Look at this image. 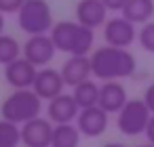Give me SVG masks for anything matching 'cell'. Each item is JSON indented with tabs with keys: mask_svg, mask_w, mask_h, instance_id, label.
<instances>
[{
	"mask_svg": "<svg viewBox=\"0 0 154 147\" xmlns=\"http://www.w3.org/2000/svg\"><path fill=\"white\" fill-rule=\"evenodd\" d=\"M91 65H93V78L110 82V80H122L133 76L137 61L129 53V49L106 44L91 53Z\"/></svg>",
	"mask_w": 154,
	"mask_h": 147,
	"instance_id": "6da1fadb",
	"label": "cell"
},
{
	"mask_svg": "<svg viewBox=\"0 0 154 147\" xmlns=\"http://www.w3.org/2000/svg\"><path fill=\"white\" fill-rule=\"evenodd\" d=\"M51 38H53L57 51H61L70 57H89V53H93L95 30H91L78 21H59L53 25Z\"/></svg>",
	"mask_w": 154,
	"mask_h": 147,
	"instance_id": "7a4b0ae2",
	"label": "cell"
},
{
	"mask_svg": "<svg viewBox=\"0 0 154 147\" xmlns=\"http://www.w3.org/2000/svg\"><path fill=\"white\" fill-rule=\"evenodd\" d=\"M40 111H42V99L34 93V88L13 90L0 105L2 120H9L19 126H23L34 118H40Z\"/></svg>",
	"mask_w": 154,
	"mask_h": 147,
	"instance_id": "3957f363",
	"label": "cell"
},
{
	"mask_svg": "<svg viewBox=\"0 0 154 147\" xmlns=\"http://www.w3.org/2000/svg\"><path fill=\"white\" fill-rule=\"evenodd\" d=\"M17 23L21 32L28 36H40V34H51L55 21H53V11L47 0H26L21 11L17 13Z\"/></svg>",
	"mask_w": 154,
	"mask_h": 147,
	"instance_id": "277c9868",
	"label": "cell"
},
{
	"mask_svg": "<svg viewBox=\"0 0 154 147\" xmlns=\"http://www.w3.org/2000/svg\"><path fill=\"white\" fill-rule=\"evenodd\" d=\"M150 118L152 111L148 109L143 99H129L127 105L116 113V126L125 137H139L146 134Z\"/></svg>",
	"mask_w": 154,
	"mask_h": 147,
	"instance_id": "5b68a950",
	"label": "cell"
},
{
	"mask_svg": "<svg viewBox=\"0 0 154 147\" xmlns=\"http://www.w3.org/2000/svg\"><path fill=\"white\" fill-rule=\"evenodd\" d=\"M103 40L110 46H118V49H129L135 40H137V30L135 23H131L127 17H112L106 21L103 25Z\"/></svg>",
	"mask_w": 154,
	"mask_h": 147,
	"instance_id": "8992f818",
	"label": "cell"
},
{
	"mask_svg": "<svg viewBox=\"0 0 154 147\" xmlns=\"http://www.w3.org/2000/svg\"><path fill=\"white\" fill-rule=\"evenodd\" d=\"M57 53V46L51 38V34H40V36H28L26 44H23V57L34 63L38 69L40 67H47L53 57Z\"/></svg>",
	"mask_w": 154,
	"mask_h": 147,
	"instance_id": "52a82bcc",
	"label": "cell"
},
{
	"mask_svg": "<svg viewBox=\"0 0 154 147\" xmlns=\"http://www.w3.org/2000/svg\"><path fill=\"white\" fill-rule=\"evenodd\" d=\"M55 124L49 118H34L21 126V143L26 147H51Z\"/></svg>",
	"mask_w": 154,
	"mask_h": 147,
	"instance_id": "ba28073f",
	"label": "cell"
},
{
	"mask_svg": "<svg viewBox=\"0 0 154 147\" xmlns=\"http://www.w3.org/2000/svg\"><path fill=\"white\" fill-rule=\"evenodd\" d=\"M36 76H38V67L34 63H30L26 57H19L17 61L5 65V80L15 90L32 88L36 82Z\"/></svg>",
	"mask_w": 154,
	"mask_h": 147,
	"instance_id": "9c48e42d",
	"label": "cell"
},
{
	"mask_svg": "<svg viewBox=\"0 0 154 147\" xmlns=\"http://www.w3.org/2000/svg\"><path fill=\"white\" fill-rule=\"evenodd\" d=\"M108 124H110V113L106 109H101L99 105L80 109V113L76 118V126L80 128L82 137H89V139L101 137L108 130Z\"/></svg>",
	"mask_w": 154,
	"mask_h": 147,
	"instance_id": "30bf717a",
	"label": "cell"
},
{
	"mask_svg": "<svg viewBox=\"0 0 154 147\" xmlns=\"http://www.w3.org/2000/svg\"><path fill=\"white\" fill-rule=\"evenodd\" d=\"M34 93L42 99V101H51L55 97H59L66 88V82H63V76L59 69H53V67H40L38 69V76H36V82H34Z\"/></svg>",
	"mask_w": 154,
	"mask_h": 147,
	"instance_id": "8fae6325",
	"label": "cell"
},
{
	"mask_svg": "<svg viewBox=\"0 0 154 147\" xmlns=\"http://www.w3.org/2000/svg\"><path fill=\"white\" fill-rule=\"evenodd\" d=\"M78 113H80V107H78L74 95H68V93H61L59 97L51 99L49 107H47V118L53 124H72V122H76Z\"/></svg>",
	"mask_w": 154,
	"mask_h": 147,
	"instance_id": "7c38bea8",
	"label": "cell"
},
{
	"mask_svg": "<svg viewBox=\"0 0 154 147\" xmlns=\"http://www.w3.org/2000/svg\"><path fill=\"white\" fill-rule=\"evenodd\" d=\"M61 76L66 86L74 88L87 80H91L93 76V65H91V57H68L61 65Z\"/></svg>",
	"mask_w": 154,
	"mask_h": 147,
	"instance_id": "4fadbf2b",
	"label": "cell"
},
{
	"mask_svg": "<svg viewBox=\"0 0 154 147\" xmlns=\"http://www.w3.org/2000/svg\"><path fill=\"white\" fill-rule=\"evenodd\" d=\"M76 21L91 30H97L99 25H106L108 21V7L101 0H78Z\"/></svg>",
	"mask_w": 154,
	"mask_h": 147,
	"instance_id": "5bb4252c",
	"label": "cell"
},
{
	"mask_svg": "<svg viewBox=\"0 0 154 147\" xmlns=\"http://www.w3.org/2000/svg\"><path fill=\"white\" fill-rule=\"evenodd\" d=\"M127 88L120 84V80H110L101 84L99 90V107L106 109L108 113H118L127 105Z\"/></svg>",
	"mask_w": 154,
	"mask_h": 147,
	"instance_id": "9a60e30c",
	"label": "cell"
},
{
	"mask_svg": "<svg viewBox=\"0 0 154 147\" xmlns=\"http://www.w3.org/2000/svg\"><path fill=\"white\" fill-rule=\"evenodd\" d=\"M122 17H127L131 23H148L154 17V0H127L122 9Z\"/></svg>",
	"mask_w": 154,
	"mask_h": 147,
	"instance_id": "2e32d148",
	"label": "cell"
},
{
	"mask_svg": "<svg viewBox=\"0 0 154 147\" xmlns=\"http://www.w3.org/2000/svg\"><path fill=\"white\" fill-rule=\"evenodd\" d=\"M80 139H82V132L76 126V122H72V124H55L51 147H78Z\"/></svg>",
	"mask_w": 154,
	"mask_h": 147,
	"instance_id": "e0dca14e",
	"label": "cell"
},
{
	"mask_svg": "<svg viewBox=\"0 0 154 147\" xmlns=\"http://www.w3.org/2000/svg\"><path fill=\"white\" fill-rule=\"evenodd\" d=\"M99 90H101V86H99L95 80H87V82L74 86L72 95H74L78 107H80V109H87V107L99 105Z\"/></svg>",
	"mask_w": 154,
	"mask_h": 147,
	"instance_id": "ac0fdd59",
	"label": "cell"
},
{
	"mask_svg": "<svg viewBox=\"0 0 154 147\" xmlns=\"http://www.w3.org/2000/svg\"><path fill=\"white\" fill-rule=\"evenodd\" d=\"M19 57H23V46H19L13 36L0 34V65H9Z\"/></svg>",
	"mask_w": 154,
	"mask_h": 147,
	"instance_id": "d6986e66",
	"label": "cell"
},
{
	"mask_svg": "<svg viewBox=\"0 0 154 147\" xmlns=\"http://www.w3.org/2000/svg\"><path fill=\"white\" fill-rule=\"evenodd\" d=\"M21 143V126L9 120H0V147H19Z\"/></svg>",
	"mask_w": 154,
	"mask_h": 147,
	"instance_id": "ffe728a7",
	"label": "cell"
},
{
	"mask_svg": "<svg viewBox=\"0 0 154 147\" xmlns=\"http://www.w3.org/2000/svg\"><path fill=\"white\" fill-rule=\"evenodd\" d=\"M137 42L146 53L154 55V21H148L141 25V30L137 32Z\"/></svg>",
	"mask_w": 154,
	"mask_h": 147,
	"instance_id": "44dd1931",
	"label": "cell"
},
{
	"mask_svg": "<svg viewBox=\"0 0 154 147\" xmlns=\"http://www.w3.org/2000/svg\"><path fill=\"white\" fill-rule=\"evenodd\" d=\"M23 2H26V0H0V13H5V15L19 13L21 7H23Z\"/></svg>",
	"mask_w": 154,
	"mask_h": 147,
	"instance_id": "7402d4cb",
	"label": "cell"
},
{
	"mask_svg": "<svg viewBox=\"0 0 154 147\" xmlns=\"http://www.w3.org/2000/svg\"><path fill=\"white\" fill-rule=\"evenodd\" d=\"M143 101H146V105H148V109L154 113V82L146 88V93H143Z\"/></svg>",
	"mask_w": 154,
	"mask_h": 147,
	"instance_id": "603a6c76",
	"label": "cell"
},
{
	"mask_svg": "<svg viewBox=\"0 0 154 147\" xmlns=\"http://www.w3.org/2000/svg\"><path fill=\"white\" fill-rule=\"evenodd\" d=\"M101 2L108 7V11H120V13H122L127 0H101Z\"/></svg>",
	"mask_w": 154,
	"mask_h": 147,
	"instance_id": "cb8c5ba5",
	"label": "cell"
},
{
	"mask_svg": "<svg viewBox=\"0 0 154 147\" xmlns=\"http://www.w3.org/2000/svg\"><path fill=\"white\" fill-rule=\"evenodd\" d=\"M146 139H148V143H152V145H154V113H152V118H150V122H148Z\"/></svg>",
	"mask_w": 154,
	"mask_h": 147,
	"instance_id": "d4e9b609",
	"label": "cell"
},
{
	"mask_svg": "<svg viewBox=\"0 0 154 147\" xmlns=\"http://www.w3.org/2000/svg\"><path fill=\"white\" fill-rule=\"evenodd\" d=\"M5 32V13H0V34Z\"/></svg>",
	"mask_w": 154,
	"mask_h": 147,
	"instance_id": "484cf974",
	"label": "cell"
},
{
	"mask_svg": "<svg viewBox=\"0 0 154 147\" xmlns=\"http://www.w3.org/2000/svg\"><path fill=\"white\" fill-rule=\"evenodd\" d=\"M101 147H127V145H122V143H106Z\"/></svg>",
	"mask_w": 154,
	"mask_h": 147,
	"instance_id": "4316f807",
	"label": "cell"
},
{
	"mask_svg": "<svg viewBox=\"0 0 154 147\" xmlns=\"http://www.w3.org/2000/svg\"><path fill=\"white\" fill-rule=\"evenodd\" d=\"M135 147H154L152 143H143V145H135Z\"/></svg>",
	"mask_w": 154,
	"mask_h": 147,
	"instance_id": "83f0119b",
	"label": "cell"
}]
</instances>
